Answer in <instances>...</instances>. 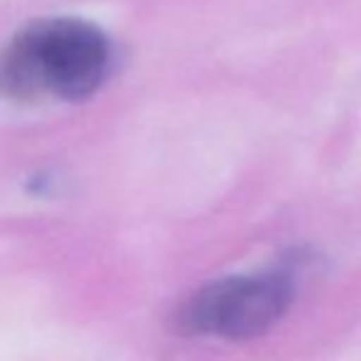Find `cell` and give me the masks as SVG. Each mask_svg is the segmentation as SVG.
<instances>
[{"label":"cell","mask_w":361,"mask_h":361,"mask_svg":"<svg viewBox=\"0 0 361 361\" xmlns=\"http://www.w3.org/2000/svg\"><path fill=\"white\" fill-rule=\"evenodd\" d=\"M114 67V47L96 25L76 18L30 23L0 54V94L32 101L89 99Z\"/></svg>","instance_id":"6da1fadb"},{"label":"cell","mask_w":361,"mask_h":361,"mask_svg":"<svg viewBox=\"0 0 361 361\" xmlns=\"http://www.w3.org/2000/svg\"><path fill=\"white\" fill-rule=\"evenodd\" d=\"M317 256L307 248H290L278 266L258 276H231L200 288L175 317L182 334L246 342L273 329L290 310L298 278Z\"/></svg>","instance_id":"7a4b0ae2"}]
</instances>
